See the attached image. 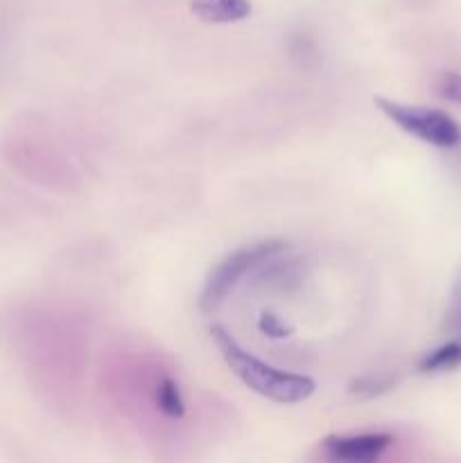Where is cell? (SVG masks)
<instances>
[{
	"instance_id": "obj_5",
	"label": "cell",
	"mask_w": 461,
	"mask_h": 463,
	"mask_svg": "<svg viewBox=\"0 0 461 463\" xmlns=\"http://www.w3.org/2000/svg\"><path fill=\"white\" fill-rule=\"evenodd\" d=\"M190 9L206 23H235L251 14L249 0H190Z\"/></svg>"
},
{
	"instance_id": "obj_1",
	"label": "cell",
	"mask_w": 461,
	"mask_h": 463,
	"mask_svg": "<svg viewBox=\"0 0 461 463\" xmlns=\"http://www.w3.org/2000/svg\"><path fill=\"white\" fill-rule=\"evenodd\" d=\"M211 337L215 346L220 348L226 366L238 375V380L244 387L256 392L258 396L280 402V405H296V402L307 401L315 393V380L307 378V375L292 373V371H283L267 364V362H262L253 353L244 351L235 342L233 335H229L220 326H212Z\"/></svg>"
},
{
	"instance_id": "obj_4",
	"label": "cell",
	"mask_w": 461,
	"mask_h": 463,
	"mask_svg": "<svg viewBox=\"0 0 461 463\" xmlns=\"http://www.w3.org/2000/svg\"><path fill=\"white\" fill-rule=\"evenodd\" d=\"M391 443L387 432L333 434L321 443V455L325 463H380Z\"/></svg>"
},
{
	"instance_id": "obj_10",
	"label": "cell",
	"mask_w": 461,
	"mask_h": 463,
	"mask_svg": "<svg viewBox=\"0 0 461 463\" xmlns=\"http://www.w3.org/2000/svg\"><path fill=\"white\" fill-rule=\"evenodd\" d=\"M258 328L262 330V335H267V337L271 339H285L294 333L292 326L285 324V321L280 319L278 315H274V312H262L260 319H258Z\"/></svg>"
},
{
	"instance_id": "obj_11",
	"label": "cell",
	"mask_w": 461,
	"mask_h": 463,
	"mask_svg": "<svg viewBox=\"0 0 461 463\" xmlns=\"http://www.w3.org/2000/svg\"><path fill=\"white\" fill-rule=\"evenodd\" d=\"M437 93L452 104H461V75L459 72H443L437 81Z\"/></svg>"
},
{
	"instance_id": "obj_8",
	"label": "cell",
	"mask_w": 461,
	"mask_h": 463,
	"mask_svg": "<svg viewBox=\"0 0 461 463\" xmlns=\"http://www.w3.org/2000/svg\"><path fill=\"white\" fill-rule=\"evenodd\" d=\"M398 383L396 373H369L360 375V378H353V383L348 384V393L360 398H378L384 396L387 392H391Z\"/></svg>"
},
{
	"instance_id": "obj_3",
	"label": "cell",
	"mask_w": 461,
	"mask_h": 463,
	"mask_svg": "<svg viewBox=\"0 0 461 463\" xmlns=\"http://www.w3.org/2000/svg\"><path fill=\"white\" fill-rule=\"evenodd\" d=\"M375 107L389 118L396 127L407 134L416 136L432 147L452 149L461 143L459 122L446 111L429 107H416V104L393 102L387 98H375Z\"/></svg>"
},
{
	"instance_id": "obj_7",
	"label": "cell",
	"mask_w": 461,
	"mask_h": 463,
	"mask_svg": "<svg viewBox=\"0 0 461 463\" xmlns=\"http://www.w3.org/2000/svg\"><path fill=\"white\" fill-rule=\"evenodd\" d=\"M461 366V342H450L441 344V346L432 348L429 353H425L419 360L416 369L420 373H446V371H455Z\"/></svg>"
},
{
	"instance_id": "obj_2",
	"label": "cell",
	"mask_w": 461,
	"mask_h": 463,
	"mask_svg": "<svg viewBox=\"0 0 461 463\" xmlns=\"http://www.w3.org/2000/svg\"><path fill=\"white\" fill-rule=\"evenodd\" d=\"M285 249H287V242H285V240H265V242L249 244V247H242L238 249V251L229 253V256L208 274L206 285H203L202 289V298H199L203 310H211L217 303L224 301L230 294V289H233L244 276L256 271L258 267H262L265 262L274 260V258L280 256Z\"/></svg>"
},
{
	"instance_id": "obj_9",
	"label": "cell",
	"mask_w": 461,
	"mask_h": 463,
	"mask_svg": "<svg viewBox=\"0 0 461 463\" xmlns=\"http://www.w3.org/2000/svg\"><path fill=\"white\" fill-rule=\"evenodd\" d=\"M443 328L452 335L455 342H461V269L456 274L455 283H452L450 301H447L446 319H443Z\"/></svg>"
},
{
	"instance_id": "obj_6",
	"label": "cell",
	"mask_w": 461,
	"mask_h": 463,
	"mask_svg": "<svg viewBox=\"0 0 461 463\" xmlns=\"http://www.w3.org/2000/svg\"><path fill=\"white\" fill-rule=\"evenodd\" d=\"M152 402L156 411H161L165 419H183L185 402L181 396V387L176 378L170 373H156L152 380Z\"/></svg>"
}]
</instances>
